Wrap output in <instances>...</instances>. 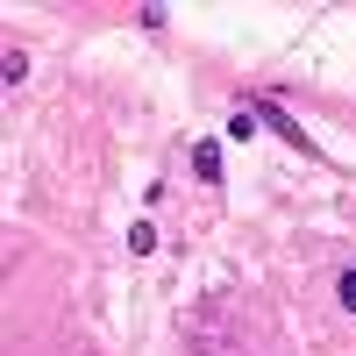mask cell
<instances>
[{
    "mask_svg": "<svg viewBox=\"0 0 356 356\" xmlns=\"http://www.w3.org/2000/svg\"><path fill=\"white\" fill-rule=\"evenodd\" d=\"M335 292H342V307L356 314V271H342V285H335Z\"/></svg>",
    "mask_w": 356,
    "mask_h": 356,
    "instance_id": "cell-5",
    "label": "cell"
},
{
    "mask_svg": "<svg viewBox=\"0 0 356 356\" xmlns=\"http://www.w3.org/2000/svg\"><path fill=\"white\" fill-rule=\"evenodd\" d=\"M0 79L22 86V79H29V57H22V50H8V57H0Z\"/></svg>",
    "mask_w": 356,
    "mask_h": 356,
    "instance_id": "cell-4",
    "label": "cell"
},
{
    "mask_svg": "<svg viewBox=\"0 0 356 356\" xmlns=\"http://www.w3.org/2000/svg\"><path fill=\"white\" fill-rule=\"evenodd\" d=\"M257 114H264V122H271V129H278V136L292 143V150H307V157H314V136H307L300 122H292V114H285V107H271V100H257Z\"/></svg>",
    "mask_w": 356,
    "mask_h": 356,
    "instance_id": "cell-1",
    "label": "cell"
},
{
    "mask_svg": "<svg viewBox=\"0 0 356 356\" xmlns=\"http://www.w3.org/2000/svg\"><path fill=\"white\" fill-rule=\"evenodd\" d=\"M129 250H136V257H150V250H157V228H150V221H136V228H129Z\"/></svg>",
    "mask_w": 356,
    "mask_h": 356,
    "instance_id": "cell-3",
    "label": "cell"
},
{
    "mask_svg": "<svg viewBox=\"0 0 356 356\" xmlns=\"http://www.w3.org/2000/svg\"><path fill=\"white\" fill-rule=\"evenodd\" d=\"M193 171L207 186H221V143H193Z\"/></svg>",
    "mask_w": 356,
    "mask_h": 356,
    "instance_id": "cell-2",
    "label": "cell"
}]
</instances>
